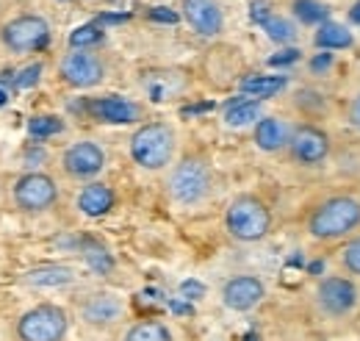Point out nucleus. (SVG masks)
<instances>
[{
	"instance_id": "obj_1",
	"label": "nucleus",
	"mask_w": 360,
	"mask_h": 341,
	"mask_svg": "<svg viewBox=\"0 0 360 341\" xmlns=\"http://www.w3.org/2000/svg\"><path fill=\"white\" fill-rule=\"evenodd\" d=\"M360 228V200L352 194H335L316 206L308 216V230L319 242H338Z\"/></svg>"
},
{
	"instance_id": "obj_2",
	"label": "nucleus",
	"mask_w": 360,
	"mask_h": 341,
	"mask_svg": "<svg viewBox=\"0 0 360 341\" xmlns=\"http://www.w3.org/2000/svg\"><path fill=\"white\" fill-rule=\"evenodd\" d=\"M131 156L141 170H164L175 156V130L167 123H147L131 139Z\"/></svg>"
},
{
	"instance_id": "obj_3",
	"label": "nucleus",
	"mask_w": 360,
	"mask_h": 341,
	"mask_svg": "<svg viewBox=\"0 0 360 341\" xmlns=\"http://www.w3.org/2000/svg\"><path fill=\"white\" fill-rule=\"evenodd\" d=\"M225 228L227 233L238 242H258L269 233L271 228V213L269 209L258 200V197H236L225 213Z\"/></svg>"
},
{
	"instance_id": "obj_4",
	"label": "nucleus",
	"mask_w": 360,
	"mask_h": 341,
	"mask_svg": "<svg viewBox=\"0 0 360 341\" xmlns=\"http://www.w3.org/2000/svg\"><path fill=\"white\" fill-rule=\"evenodd\" d=\"M169 194L180 206H194L211 192V170L202 159H183L169 172Z\"/></svg>"
},
{
	"instance_id": "obj_5",
	"label": "nucleus",
	"mask_w": 360,
	"mask_h": 341,
	"mask_svg": "<svg viewBox=\"0 0 360 341\" xmlns=\"http://www.w3.org/2000/svg\"><path fill=\"white\" fill-rule=\"evenodd\" d=\"M70 319L58 305H37L17 322L20 341H61L67 336Z\"/></svg>"
},
{
	"instance_id": "obj_6",
	"label": "nucleus",
	"mask_w": 360,
	"mask_h": 341,
	"mask_svg": "<svg viewBox=\"0 0 360 341\" xmlns=\"http://www.w3.org/2000/svg\"><path fill=\"white\" fill-rule=\"evenodd\" d=\"M316 308L321 316H330V319H344L349 316L355 308H358V286L349 280V278H341V275H333V278H324L319 280L316 286Z\"/></svg>"
},
{
	"instance_id": "obj_7",
	"label": "nucleus",
	"mask_w": 360,
	"mask_h": 341,
	"mask_svg": "<svg viewBox=\"0 0 360 341\" xmlns=\"http://www.w3.org/2000/svg\"><path fill=\"white\" fill-rule=\"evenodd\" d=\"M61 78L75 89H89L97 86L105 78V64L97 53L91 50H70L64 58H61V67H58Z\"/></svg>"
},
{
	"instance_id": "obj_8",
	"label": "nucleus",
	"mask_w": 360,
	"mask_h": 341,
	"mask_svg": "<svg viewBox=\"0 0 360 341\" xmlns=\"http://www.w3.org/2000/svg\"><path fill=\"white\" fill-rule=\"evenodd\" d=\"M50 37V28L42 17L37 14H25V17H17L11 20L6 28H3V42L11 53H31V50H39Z\"/></svg>"
},
{
	"instance_id": "obj_9",
	"label": "nucleus",
	"mask_w": 360,
	"mask_h": 341,
	"mask_svg": "<svg viewBox=\"0 0 360 341\" xmlns=\"http://www.w3.org/2000/svg\"><path fill=\"white\" fill-rule=\"evenodd\" d=\"M56 197H58L56 180L50 175H42V172L22 175L14 186V200L25 211H45L56 203Z\"/></svg>"
},
{
	"instance_id": "obj_10",
	"label": "nucleus",
	"mask_w": 360,
	"mask_h": 341,
	"mask_svg": "<svg viewBox=\"0 0 360 341\" xmlns=\"http://www.w3.org/2000/svg\"><path fill=\"white\" fill-rule=\"evenodd\" d=\"M288 150H291V159L297 164H302V167H319L330 156V136L321 128H316V125L294 128L291 142H288Z\"/></svg>"
},
{
	"instance_id": "obj_11",
	"label": "nucleus",
	"mask_w": 360,
	"mask_h": 341,
	"mask_svg": "<svg viewBox=\"0 0 360 341\" xmlns=\"http://www.w3.org/2000/svg\"><path fill=\"white\" fill-rule=\"evenodd\" d=\"M183 17L200 37H219L225 28L219 0H183Z\"/></svg>"
},
{
	"instance_id": "obj_12",
	"label": "nucleus",
	"mask_w": 360,
	"mask_h": 341,
	"mask_svg": "<svg viewBox=\"0 0 360 341\" xmlns=\"http://www.w3.org/2000/svg\"><path fill=\"white\" fill-rule=\"evenodd\" d=\"M61 164H64L67 175H72V178H94L105 167V153L97 142L84 139V142H75L72 147H67Z\"/></svg>"
},
{
	"instance_id": "obj_13",
	"label": "nucleus",
	"mask_w": 360,
	"mask_h": 341,
	"mask_svg": "<svg viewBox=\"0 0 360 341\" xmlns=\"http://www.w3.org/2000/svg\"><path fill=\"white\" fill-rule=\"evenodd\" d=\"M264 297H266V286L252 275H238L227 280L222 289V302L230 311H252L255 305L264 302Z\"/></svg>"
},
{
	"instance_id": "obj_14",
	"label": "nucleus",
	"mask_w": 360,
	"mask_h": 341,
	"mask_svg": "<svg viewBox=\"0 0 360 341\" xmlns=\"http://www.w3.org/2000/svg\"><path fill=\"white\" fill-rule=\"evenodd\" d=\"M122 302L114 297V294H91L84 305H81V316L86 325L94 328H108L114 322L122 319Z\"/></svg>"
},
{
	"instance_id": "obj_15",
	"label": "nucleus",
	"mask_w": 360,
	"mask_h": 341,
	"mask_svg": "<svg viewBox=\"0 0 360 341\" xmlns=\"http://www.w3.org/2000/svg\"><path fill=\"white\" fill-rule=\"evenodd\" d=\"M291 133H294V128L283 117H264L255 125V144L264 153H277V150H285L288 147Z\"/></svg>"
},
{
	"instance_id": "obj_16",
	"label": "nucleus",
	"mask_w": 360,
	"mask_h": 341,
	"mask_svg": "<svg viewBox=\"0 0 360 341\" xmlns=\"http://www.w3.org/2000/svg\"><path fill=\"white\" fill-rule=\"evenodd\" d=\"M91 114L103 123H111V125H128L139 120V106H134L131 100L125 97H100L91 103Z\"/></svg>"
},
{
	"instance_id": "obj_17",
	"label": "nucleus",
	"mask_w": 360,
	"mask_h": 341,
	"mask_svg": "<svg viewBox=\"0 0 360 341\" xmlns=\"http://www.w3.org/2000/svg\"><path fill=\"white\" fill-rule=\"evenodd\" d=\"M25 283L28 286H37V289H58V286L75 283V272L70 266H61V264H47V266L31 269L25 275Z\"/></svg>"
},
{
	"instance_id": "obj_18",
	"label": "nucleus",
	"mask_w": 360,
	"mask_h": 341,
	"mask_svg": "<svg viewBox=\"0 0 360 341\" xmlns=\"http://www.w3.org/2000/svg\"><path fill=\"white\" fill-rule=\"evenodd\" d=\"M78 209L86 216H103L114 209V192L105 183H89L78 194Z\"/></svg>"
},
{
	"instance_id": "obj_19",
	"label": "nucleus",
	"mask_w": 360,
	"mask_h": 341,
	"mask_svg": "<svg viewBox=\"0 0 360 341\" xmlns=\"http://www.w3.org/2000/svg\"><path fill=\"white\" fill-rule=\"evenodd\" d=\"M261 120V100H252V97H238L233 103H227L225 108V123L230 128H247V125H258Z\"/></svg>"
},
{
	"instance_id": "obj_20",
	"label": "nucleus",
	"mask_w": 360,
	"mask_h": 341,
	"mask_svg": "<svg viewBox=\"0 0 360 341\" xmlns=\"http://www.w3.org/2000/svg\"><path fill=\"white\" fill-rule=\"evenodd\" d=\"M283 89H285L283 75H250L241 81V94H247L252 100H269Z\"/></svg>"
},
{
	"instance_id": "obj_21",
	"label": "nucleus",
	"mask_w": 360,
	"mask_h": 341,
	"mask_svg": "<svg viewBox=\"0 0 360 341\" xmlns=\"http://www.w3.org/2000/svg\"><path fill=\"white\" fill-rule=\"evenodd\" d=\"M255 11V20L266 28V34H269L274 42H291L294 37H297V31H294V25L288 23V20H283V17H274V14H269L266 11V6L264 3H258V6H252Z\"/></svg>"
},
{
	"instance_id": "obj_22",
	"label": "nucleus",
	"mask_w": 360,
	"mask_h": 341,
	"mask_svg": "<svg viewBox=\"0 0 360 341\" xmlns=\"http://www.w3.org/2000/svg\"><path fill=\"white\" fill-rule=\"evenodd\" d=\"M122 341H172V330L158 319H144L136 322Z\"/></svg>"
},
{
	"instance_id": "obj_23",
	"label": "nucleus",
	"mask_w": 360,
	"mask_h": 341,
	"mask_svg": "<svg viewBox=\"0 0 360 341\" xmlns=\"http://www.w3.org/2000/svg\"><path fill=\"white\" fill-rule=\"evenodd\" d=\"M316 44L319 47H327V50H335V47H349L352 44V34L338 25V23H324L316 34Z\"/></svg>"
},
{
	"instance_id": "obj_24",
	"label": "nucleus",
	"mask_w": 360,
	"mask_h": 341,
	"mask_svg": "<svg viewBox=\"0 0 360 341\" xmlns=\"http://www.w3.org/2000/svg\"><path fill=\"white\" fill-rule=\"evenodd\" d=\"M103 39V28L100 25H81V28H75L72 34H70V44H72V50H89L91 44H97Z\"/></svg>"
},
{
	"instance_id": "obj_25",
	"label": "nucleus",
	"mask_w": 360,
	"mask_h": 341,
	"mask_svg": "<svg viewBox=\"0 0 360 341\" xmlns=\"http://www.w3.org/2000/svg\"><path fill=\"white\" fill-rule=\"evenodd\" d=\"M28 130H31V136L34 139H47V136H53V133H61L64 130V123L58 120V117H34L31 123H28Z\"/></svg>"
},
{
	"instance_id": "obj_26",
	"label": "nucleus",
	"mask_w": 360,
	"mask_h": 341,
	"mask_svg": "<svg viewBox=\"0 0 360 341\" xmlns=\"http://www.w3.org/2000/svg\"><path fill=\"white\" fill-rule=\"evenodd\" d=\"M84 258L89 261V266L97 275H105V272H111V266H114L111 256H108L100 244H86V247H84Z\"/></svg>"
},
{
	"instance_id": "obj_27",
	"label": "nucleus",
	"mask_w": 360,
	"mask_h": 341,
	"mask_svg": "<svg viewBox=\"0 0 360 341\" xmlns=\"http://www.w3.org/2000/svg\"><path fill=\"white\" fill-rule=\"evenodd\" d=\"M341 264H344V269H347L349 275H358L360 278V236L347 242V247H344V253H341Z\"/></svg>"
},
{
	"instance_id": "obj_28",
	"label": "nucleus",
	"mask_w": 360,
	"mask_h": 341,
	"mask_svg": "<svg viewBox=\"0 0 360 341\" xmlns=\"http://www.w3.org/2000/svg\"><path fill=\"white\" fill-rule=\"evenodd\" d=\"M39 73H42V64H31V67H25L17 78H14V86L17 89H28V86H34L39 81Z\"/></svg>"
},
{
	"instance_id": "obj_29",
	"label": "nucleus",
	"mask_w": 360,
	"mask_h": 341,
	"mask_svg": "<svg viewBox=\"0 0 360 341\" xmlns=\"http://www.w3.org/2000/svg\"><path fill=\"white\" fill-rule=\"evenodd\" d=\"M297 11H300V17L308 20V23H314V20H321V17H324V11H319V6L308 3V0H300V3H297Z\"/></svg>"
},
{
	"instance_id": "obj_30",
	"label": "nucleus",
	"mask_w": 360,
	"mask_h": 341,
	"mask_svg": "<svg viewBox=\"0 0 360 341\" xmlns=\"http://www.w3.org/2000/svg\"><path fill=\"white\" fill-rule=\"evenodd\" d=\"M347 120H349V125L360 133V92L349 100V106H347Z\"/></svg>"
},
{
	"instance_id": "obj_31",
	"label": "nucleus",
	"mask_w": 360,
	"mask_h": 341,
	"mask_svg": "<svg viewBox=\"0 0 360 341\" xmlns=\"http://www.w3.org/2000/svg\"><path fill=\"white\" fill-rule=\"evenodd\" d=\"M150 17H153V20H158V23H178V14H175V11H169V8H161V6H158V8H153V11H150Z\"/></svg>"
},
{
	"instance_id": "obj_32",
	"label": "nucleus",
	"mask_w": 360,
	"mask_h": 341,
	"mask_svg": "<svg viewBox=\"0 0 360 341\" xmlns=\"http://www.w3.org/2000/svg\"><path fill=\"white\" fill-rule=\"evenodd\" d=\"M180 292H183L186 297H202V292H205V289H202L200 283H194V280H186V283L180 286Z\"/></svg>"
},
{
	"instance_id": "obj_33",
	"label": "nucleus",
	"mask_w": 360,
	"mask_h": 341,
	"mask_svg": "<svg viewBox=\"0 0 360 341\" xmlns=\"http://www.w3.org/2000/svg\"><path fill=\"white\" fill-rule=\"evenodd\" d=\"M6 100H8V97H6V92L0 89V106H6Z\"/></svg>"
}]
</instances>
